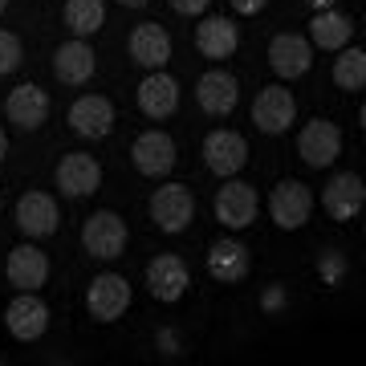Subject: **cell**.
Here are the masks:
<instances>
[{"label":"cell","instance_id":"1","mask_svg":"<svg viewBox=\"0 0 366 366\" xmlns=\"http://www.w3.org/2000/svg\"><path fill=\"white\" fill-rule=\"evenodd\" d=\"M127 240H131V228L114 208L90 212L86 224H81V249L90 252L94 261H118L127 252Z\"/></svg>","mask_w":366,"mask_h":366},{"label":"cell","instance_id":"2","mask_svg":"<svg viewBox=\"0 0 366 366\" xmlns=\"http://www.w3.org/2000/svg\"><path fill=\"white\" fill-rule=\"evenodd\" d=\"M147 212H151V220H155L159 232H167V236L187 232L192 220H196V192L187 183H163V187H155Z\"/></svg>","mask_w":366,"mask_h":366},{"label":"cell","instance_id":"3","mask_svg":"<svg viewBox=\"0 0 366 366\" xmlns=\"http://www.w3.org/2000/svg\"><path fill=\"white\" fill-rule=\"evenodd\" d=\"M212 212H216V220L228 228V232H244L252 220H257V212H261V196H257V187L244 179H224L216 187V199H212Z\"/></svg>","mask_w":366,"mask_h":366},{"label":"cell","instance_id":"4","mask_svg":"<svg viewBox=\"0 0 366 366\" xmlns=\"http://www.w3.org/2000/svg\"><path fill=\"white\" fill-rule=\"evenodd\" d=\"M314 187L301 179H281L269 192V216H273L277 228H285V232H297L305 228V220L314 216Z\"/></svg>","mask_w":366,"mask_h":366},{"label":"cell","instance_id":"5","mask_svg":"<svg viewBox=\"0 0 366 366\" xmlns=\"http://www.w3.org/2000/svg\"><path fill=\"white\" fill-rule=\"evenodd\" d=\"M131 281L122 273H98L90 277V289H86V310H90L94 322H102V326H110V322H118V317L131 310Z\"/></svg>","mask_w":366,"mask_h":366},{"label":"cell","instance_id":"6","mask_svg":"<svg viewBox=\"0 0 366 366\" xmlns=\"http://www.w3.org/2000/svg\"><path fill=\"white\" fill-rule=\"evenodd\" d=\"M249 163V139L240 131H228V127H216V131L204 134V167L220 179H232L240 175Z\"/></svg>","mask_w":366,"mask_h":366},{"label":"cell","instance_id":"7","mask_svg":"<svg viewBox=\"0 0 366 366\" xmlns=\"http://www.w3.org/2000/svg\"><path fill=\"white\" fill-rule=\"evenodd\" d=\"M147 289L163 305L183 301L187 289H192V269H187V261H183L179 252H159V257H151L147 261Z\"/></svg>","mask_w":366,"mask_h":366},{"label":"cell","instance_id":"8","mask_svg":"<svg viewBox=\"0 0 366 366\" xmlns=\"http://www.w3.org/2000/svg\"><path fill=\"white\" fill-rule=\"evenodd\" d=\"M297 155L305 167H334L342 155V127L338 122H330V118H310L297 134Z\"/></svg>","mask_w":366,"mask_h":366},{"label":"cell","instance_id":"9","mask_svg":"<svg viewBox=\"0 0 366 366\" xmlns=\"http://www.w3.org/2000/svg\"><path fill=\"white\" fill-rule=\"evenodd\" d=\"M131 163L139 175H147V179H163V175H171L175 171V163H179V147H175V139H171L167 131H143L139 139L131 143Z\"/></svg>","mask_w":366,"mask_h":366},{"label":"cell","instance_id":"10","mask_svg":"<svg viewBox=\"0 0 366 366\" xmlns=\"http://www.w3.org/2000/svg\"><path fill=\"white\" fill-rule=\"evenodd\" d=\"M53 179H57V192L66 199H86L102 187V163L86 151H69V155L57 159Z\"/></svg>","mask_w":366,"mask_h":366},{"label":"cell","instance_id":"11","mask_svg":"<svg viewBox=\"0 0 366 366\" xmlns=\"http://www.w3.org/2000/svg\"><path fill=\"white\" fill-rule=\"evenodd\" d=\"M49 305L37 297V293H29V289H16V297L4 305V326L13 334L16 342H37L49 334Z\"/></svg>","mask_w":366,"mask_h":366},{"label":"cell","instance_id":"12","mask_svg":"<svg viewBox=\"0 0 366 366\" xmlns=\"http://www.w3.org/2000/svg\"><path fill=\"white\" fill-rule=\"evenodd\" d=\"M293 122H297V98H293V90H285L281 81H277V86H264V90L252 98V127L261 134H285Z\"/></svg>","mask_w":366,"mask_h":366},{"label":"cell","instance_id":"13","mask_svg":"<svg viewBox=\"0 0 366 366\" xmlns=\"http://www.w3.org/2000/svg\"><path fill=\"white\" fill-rule=\"evenodd\" d=\"M49 114H53V98L49 90H41L37 81H21L4 98V118L13 127H21V131H41L49 122Z\"/></svg>","mask_w":366,"mask_h":366},{"label":"cell","instance_id":"14","mask_svg":"<svg viewBox=\"0 0 366 366\" xmlns=\"http://www.w3.org/2000/svg\"><path fill=\"white\" fill-rule=\"evenodd\" d=\"M269 69L281 81H297L314 69V45L301 33H277L269 41Z\"/></svg>","mask_w":366,"mask_h":366},{"label":"cell","instance_id":"15","mask_svg":"<svg viewBox=\"0 0 366 366\" xmlns=\"http://www.w3.org/2000/svg\"><path fill=\"white\" fill-rule=\"evenodd\" d=\"M362 204H366V183H362V175H354V171L330 175V183L322 187V208H326L330 220H338V224L358 220Z\"/></svg>","mask_w":366,"mask_h":366},{"label":"cell","instance_id":"16","mask_svg":"<svg viewBox=\"0 0 366 366\" xmlns=\"http://www.w3.org/2000/svg\"><path fill=\"white\" fill-rule=\"evenodd\" d=\"M66 122H69V131L81 134V139H106V134L114 131L118 114L106 94H81V98H74Z\"/></svg>","mask_w":366,"mask_h":366},{"label":"cell","instance_id":"17","mask_svg":"<svg viewBox=\"0 0 366 366\" xmlns=\"http://www.w3.org/2000/svg\"><path fill=\"white\" fill-rule=\"evenodd\" d=\"M49 252L37 249V244H16L9 252V261H4V277H9V285L13 289H29V293H37V289L49 285Z\"/></svg>","mask_w":366,"mask_h":366},{"label":"cell","instance_id":"18","mask_svg":"<svg viewBox=\"0 0 366 366\" xmlns=\"http://www.w3.org/2000/svg\"><path fill=\"white\" fill-rule=\"evenodd\" d=\"M16 228L29 236V240H45V236L57 232V224H61V212H57V199L49 192H25V196L16 199Z\"/></svg>","mask_w":366,"mask_h":366},{"label":"cell","instance_id":"19","mask_svg":"<svg viewBox=\"0 0 366 366\" xmlns=\"http://www.w3.org/2000/svg\"><path fill=\"white\" fill-rule=\"evenodd\" d=\"M196 102L208 118H228L236 110V102H240V81H236V74H228L220 66L208 69V74H199Z\"/></svg>","mask_w":366,"mask_h":366},{"label":"cell","instance_id":"20","mask_svg":"<svg viewBox=\"0 0 366 366\" xmlns=\"http://www.w3.org/2000/svg\"><path fill=\"white\" fill-rule=\"evenodd\" d=\"M98 69V53L86 37H69L53 49V74L61 86H86Z\"/></svg>","mask_w":366,"mask_h":366},{"label":"cell","instance_id":"21","mask_svg":"<svg viewBox=\"0 0 366 366\" xmlns=\"http://www.w3.org/2000/svg\"><path fill=\"white\" fill-rule=\"evenodd\" d=\"M134 102H139V110H143L147 118L163 122V118H171L179 110V81L171 78V74H163V69H151V74L139 81Z\"/></svg>","mask_w":366,"mask_h":366},{"label":"cell","instance_id":"22","mask_svg":"<svg viewBox=\"0 0 366 366\" xmlns=\"http://www.w3.org/2000/svg\"><path fill=\"white\" fill-rule=\"evenodd\" d=\"M196 49H199V57H208L216 66L228 61L240 49V25L232 16H204L196 25Z\"/></svg>","mask_w":366,"mask_h":366},{"label":"cell","instance_id":"23","mask_svg":"<svg viewBox=\"0 0 366 366\" xmlns=\"http://www.w3.org/2000/svg\"><path fill=\"white\" fill-rule=\"evenodd\" d=\"M127 49L143 69H163L171 61V33L159 21H139L127 37Z\"/></svg>","mask_w":366,"mask_h":366},{"label":"cell","instance_id":"24","mask_svg":"<svg viewBox=\"0 0 366 366\" xmlns=\"http://www.w3.org/2000/svg\"><path fill=\"white\" fill-rule=\"evenodd\" d=\"M252 269V252L236 240V236H224L208 249V273L212 281H220V285H240Z\"/></svg>","mask_w":366,"mask_h":366},{"label":"cell","instance_id":"25","mask_svg":"<svg viewBox=\"0 0 366 366\" xmlns=\"http://www.w3.org/2000/svg\"><path fill=\"white\" fill-rule=\"evenodd\" d=\"M354 37V21L350 13H342V9H314V21H310V45L314 49H330L338 53L342 45H350Z\"/></svg>","mask_w":366,"mask_h":366},{"label":"cell","instance_id":"26","mask_svg":"<svg viewBox=\"0 0 366 366\" xmlns=\"http://www.w3.org/2000/svg\"><path fill=\"white\" fill-rule=\"evenodd\" d=\"M61 21H66V29L74 33V37L90 41L94 33L106 25V0H66Z\"/></svg>","mask_w":366,"mask_h":366},{"label":"cell","instance_id":"27","mask_svg":"<svg viewBox=\"0 0 366 366\" xmlns=\"http://www.w3.org/2000/svg\"><path fill=\"white\" fill-rule=\"evenodd\" d=\"M334 86L346 94H358L366 86V49L358 45H342L334 57Z\"/></svg>","mask_w":366,"mask_h":366},{"label":"cell","instance_id":"28","mask_svg":"<svg viewBox=\"0 0 366 366\" xmlns=\"http://www.w3.org/2000/svg\"><path fill=\"white\" fill-rule=\"evenodd\" d=\"M314 269H317V281L326 289H338L346 277H350V257L342 249H334V244H326V249L317 252V261H314Z\"/></svg>","mask_w":366,"mask_h":366},{"label":"cell","instance_id":"29","mask_svg":"<svg viewBox=\"0 0 366 366\" xmlns=\"http://www.w3.org/2000/svg\"><path fill=\"white\" fill-rule=\"evenodd\" d=\"M21 61H25V45H21V37L9 33V29H0V78L16 74Z\"/></svg>","mask_w":366,"mask_h":366},{"label":"cell","instance_id":"30","mask_svg":"<svg viewBox=\"0 0 366 366\" xmlns=\"http://www.w3.org/2000/svg\"><path fill=\"white\" fill-rule=\"evenodd\" d=\"M155 350H159V358H183L187 342H183V334L175 326H163V330H155Z\"/></svg>","mask_w":366,"mask_h":366},{"label":"cell","instance_id":"31","mask_svg":"<svg viewBox=\"0 0 366 366\" xmlns=\"http://www.w3.org/2000/svg\"><path fill=\"white\" fill-rule=\"evenodd\" d=\"M285 310H289V289L281 285V281L264 285V289H261V314L277 317V314H285Z\"/></svg>","mask_w":366,"mask_h":366},{"label":"cell","instance_id":"32","mask_svg":"<svg viewBox=\"0 0 366 366\" xmlns=\"http://www.w3.org/2000/svg\"><path fill=\"white\" fill-rule=\"evenodd\" d=\"M208 4L212 0H171V9H175L179 16H204L208 13Z\"/></svg>","mask_w":366,"mask_h":366},{"label":"cell","instance_id":"33","mask_svg":"<svg viewBox=\"0 0 366 366\" xmlns=\"http://www.w3.org/2000/svg\"><path fill=\"white\" fill-rule=\"evenodd\" d=\"M228 4H232L236 16H257V13H264L269 0H228Z\"/></svg>","mask_w":366,"mask_h":366},{"label":"cell","instance_id":"34","mask_svg":"<svg viewBox=\"0 0 366 366\" xmlns=\"http://www.w3.org/2000/svg\"><path fill=\"white\" fill-rule=\"evenodd\" d=\"M118 4H122V9H147L151 0H118Z\"/></svg>","mask_w":366,"mask_h":366},{"label":"cell","instance_id":"35","mask_svg":"<svg viewBox=\"0 0 366 366\" xmlns=\"http://www.w3.org/2000/svg\"><path fill=\"white\" fill-rule=\"evenodd\" d=\"M4 155H9V134L0 131V163H4Z\"/></svg>","mask_w":366,"mask_h":366},{"label":"cell","instance_id":"36","mask_svg":"<svg viewBox=\"0 0 366 366\" xmlns=\"http://www.w3.org/2000/svg\"><path fill=\"white\" fill-rule=\"evenodd\" d=\"M305 4H314V9H330V4H338V0H305Z\"/></svg>","mask_w":366,"mask_h":366},{"label":"cell","instance_id":"37","mask_svg":"<svg viewBox=\"0 0 366 366\" xmlns=\"http://www.w3.org/2000/svg\"><path fill=\"white\" fill-rule=\"evenodd\" d=\"M4 9H9V0H0V16H4Z\"/></svg>","mask_w":366,"mask_h":366},{"label":"cell","instance_id":"38","mask_svg":"<svg viewBox=\"0 0 366 366\" xmlns=\"http://www.w3.org/2000/svg\"><path fill=\"white\" fill-rule=\"evenodd\" d=\"M0 208H4V192H0Z\"/></svg>","mask_w":366,"mask_h":366}]
</instances>
